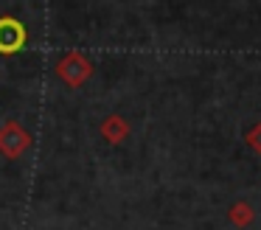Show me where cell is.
I'll return each mask as SVG.
<instances>
[{"label":"cell","mask_w":261,"mask_h":230,"mask_svg":"<svg viewBox=\"0 0 261 230\" xmlns=\"http://www.w3.org/2000/svg\"><path fill=\"white\" fill-rule=\"evenodd\" d=\"M31 149V132L17 121H6L0 126V155L9 160H17Z\"/></svg>","instance_id":"obj_1"},{"label":"cell","mask_w":261,"mask_h":230,"mask_svg":"<svg viewBox=\"0 0 261 230\" xmlns=\"http://www.w3.org/2000/svg\"><path fill=\"white\" fill-rule=\"evenodd\" d=\"M90 73H93V62L85 54H79V50H70V54H65L57 62V76L68 87H82L90 79Z\"/></svg>","instance_id":"obj_2"},{"label":"cell","mask_w":261,"mask_h":230,"mask_svg":"<svg viewBox=\"0 0 261 230\" xmlns=\"http://www.w3.org/2000/svg\"><path fill=\"white\" fill-rule=\"evenodd\" d=\"M25 25L14 17H0V54H17L25 45Z\"/></svg>","instance_id":"obj_3"},{"label":"cell","mask_w":261,"mask_h":230,"mask_svg":"<svg viewBox=\"0 0 261 230\" xmlns=\"http://www.w3.org/2000/svg\"><path fill=\"white\" fill-rule=\"evenodd\" d=\"M104 135H107V140H121L124 138V132H126V126H124V121H121V118H107V121H104Z\"/></svg>","instance_id":"obj_4"}]
</instances>
